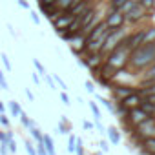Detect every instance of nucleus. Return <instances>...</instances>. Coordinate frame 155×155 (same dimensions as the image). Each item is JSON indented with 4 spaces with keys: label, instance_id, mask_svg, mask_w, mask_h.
<instances>
[{
    "label": "nucleus",
    "instance_id": "nucleus-52",
    "mask_svg": "<svg viewBox=\"0 0 155 155\" xmlns=\"http://www.w3.org/2000/svg\"><path fill=\"white\" fill-rule=\"evenodd\" d=\"M153 2H155V0H153Z\"/></svg>",
    "mask_w": 155,
    "mask_h": 155
},
{
    "label": "nucleus",
    "instance_id": "nucleus-34",
    "mask_svg": "<svg viewBox=\"0 0 155 155\" xmlns=\"http://www.w3.org/2000/svg\"><path fill=\"white\" fill-rule=\"evenodd\" d=\"M26 151H28V155H38L37 153V148L33 146L31 140H26Z\"/></svg>",
    "mask_w": 155,
    "mask_h": 155
},
{
    "label": "nucleus",
    "instance_id": "nucleus-3",
    "mask_svg": "<svg viewBox=\"0 0 155 155\" xmlns=\"http://www.w3.org/2000/svg\"><path fill=\"white\" fill-rule=\"evenodd\" d=\"M130 31H131V29H128L126 26H122V28H119V29H110V33H108V37H106V40H104V46H102V49H101V53L106 57L110 51H113L117 46H120V44L126 40V37H128Z\"/></svg>",
    "mask_w": 155,
    "mask_h": 155
},
{
    "label": "nucleus",
    "instance_id": "nucleus-9",
    "mask_svg": "<svg viewBox=\"0 0 155 155\" xmlns=\"http://www.w3.org/2000/svg\"><path fill=\"white\" fill-rule=\"evenodd\" d=\"M110 91H111L113 99H115L117 102H120V101L126 99L128 95L135 93L137 88H133L131 84H120V82H117V84H111V86H110Z\"/></svg>",
    "mask_w": 155,
    "mask_h": 155
},
{
    "label": "nucleus",
    "instance_id": "nucleus-21",
    "mask_svg": "<svg viewBox=\"0 0 155 155\" xmlns=\"http://www.w3.org/2000/svg\"><path fill=\"white\" fill-rule=\"evenodd\" d=\"M126 2H128V0H108V9H117V11H120Z\"/></svg>",
    "mask_w": 155,
    "mask_h": 155
},
{
    "label": "nucleus",
    "instance_id": "nucleus-42",
    "mask_svg": "<svg viewBox=\"0 0 155 155\" xmlns=\"http://www.w3.org/2000/svg\"><path fill=\"white\" fill-rule=\"evenodd\" d=\"M0 124H2V126H9V119H8L6 113H0Z\"/></svg>",
    "mask_w": 155,
    "mask_h": 155
},
{
    "label": "nucleus",
    "instance_id": "nucleus-38",
    "mask_svg": "<svg viewBox=\"0 0 155 155\" xmlns=\"http://www.w3.org/2000/svg\"><path fill=\"white\" fill-rule=\"evenodd\" d=\"M15 2L22 8V9H26V11H29L31 9V6H29V2H28V0H15Z\"/></svg>",
    "mask_w": 155,
    "mask_h": 155
},
{
    "label": "nucleus",
    "instance_id": "nucleus-43",
    "mask_svg": "<svg viewBox=\"0 0 155 155\" xmlns=\"http://www.w3.org/2000/svg\"><path fill=\"white\" fill-rule=\"evenodd\" d=\"M82 128H84L86 131H91V130H93V122H90V120H82Z\"/></svg>",
    "mask_w": 155,
    "mask_h": 155
},
{
    "label": "nucleus",
    "instance_id": "nucleus-41",
    "mask_svg": "<svg viewBox=\"0 0 155 155\" xmlns=\"http://www.w3.org/2000/svg\"><path fill=\"white\" fill-rule=\"evenodd\" d=\"M8 150H9L11 153H17V142H15L13 139H11V140L8 142Z\"/></svg>",
    "mask_w": 155,
    "mask_h": 155
},
{
    "label": "nucleus",
    "instance_id": "nucleus-37",
    "mask_svg": "<svg viewBox=\"0 0 155 155\" xmlns=\"http://www.w3.org/2000/svg\"><path fill=\"white\" fill-rule=\"evenodd\" d=\"M29 17H31V20L37 24V26H40V17H38V13L37 11H33V9H29Z\"/></svg>",
    "mask_w": 155,
    "mask_h": 155
},
{
    "label": "nucleus",
    "instance_id": "nucleus-36",
    "mask_svg": "<svg viewBox=\"0 0 155 155\" xmlns=\"http://www.w3.org/2000/svg\"><path fill=\"white\" fill-rule=\"evenodd\" d=\"M37 4H38V8H44V6H55V4H57V0H37Z\"/></svg>",
    "mask_w": 155,
    "mask_h": 155
},
{
    "label": "nucleus",
    "instance_id": "nucleus-11",
    "mask_svg": "<svg viewBox=\"0 0 155 155\" xmlns=\"http://www.w3.org/2000/svg\"><path fill=\"white\" fill-rule=\"evenodd\" d=\"M126 44L130 48V51L137 49L139 46L144 44V28H139V29H131L126 37Z\"/></svg>",
    "mask_w": 155,
    "mask_h": 155
},
{
    "label": "nucleus",
    "instance_id": "nucleus-5",
    "mask_svg": "<svg viewBox=\"0 0 155 155\" xmlns=\"http://www.w3.org/2000/svg\"><path fill=\"white\" fill-rule=\"evenodd\" d=\"M104 60H106V57L101 51H93V53H86V55H81L79 57V62L86 69H90L91 73H97L101 69V66L104 64Z\"/></svg>",
    "mask_w": 155,
    "mask_h": 155
},
{
    "label": "nucleus",
    "instance_id": "nucleus-33",
    "mask_svg": "<svg viewBox=\"0 0 155 155\" xmlns=\"http://www.w3.org/2000/svg\"><path fill=\"white\" fill-rule=\"evenodd\" d=\"M0 58H2V64H4V68H6L8 71L13 69V68H11V62H9V57H8L6 53H0Z\"/></svg>",
    "mask_w": 155,
    "mask_h": 155
},
{
    "label": "nucleus",
    "instance_id": "nucleus-51",
    "mask_svg": "<svg viewBox=\"0 0 155 155\" xmlns=\"http://www.w3.org/2000/svg\"><path fill=\"white\" fill-rule=\"evenodd\" d=\"M153 120H155V115H153Z\"/></svg>",
    "mask_w": 155,
    "mask_h": 155
},
{
    "label": "nucleus",
    "instance_id": "nucleus-1",
    "mask_svg": "<svg viewBox=\"0 0 155 155\" xmlns=\"http://www.w3.org/2000/svg\"><path fill=\"white\" fill-rule=\"evenodd\" d=\"M153 62H155V44H142V46H139L137 49L131 51L128 66H130L133 71L142 73V71H144L146 68H150Z\"/></svg>",
    "mask_w": 155,
    "mask_h": 155
},
{
    "label": "nucleus",
    "instance_id": "nucleus-48",
    "mask_svg": "<svg viewBox=\"0 0 155 155\" xmlns=\"http://www.w3.org/2000/svg\"><path fill=\"white\" fill-rule=\"evenodd\" d=\"M31 79H33L35 84H40V79H38V75H37V73H31Z\"/></svg>",
    "mask_w": 155,
    "mask_h": 155
},
{
    "label": "nucleus",
    "instance_id": "nucleus-14",
    "mask_svg": "<svg viewBox=\"0 0 155 155\" xmlns=\"http://www.w3.org/2000/svg\"><path fill=\"white\" fill-rule=\"evenodd\" d=\"M140 75V82H150V81H155V62L150 66V68H146L142 73H139Z\"/></svg>",
    "mask_w": 155,
    "mask_h": 155
},
{
    "label": "nucleus",
    "instance_id": "nucleus-27",
    "mask_svg": "<svg viewBox=\"0 0 155 155\" xmlns=\"http://www.w3.org/2000/svg\"><path fill=\"white\" fill-rule=\"evenodd\" d=\"M88 106H90V110L93 111V117H95V119H101V110H99L97 102H93V101H88Z\"/></svg>",
    "mask_w": 155,
    "mask_h": 155
},
{
    "label": "nucleus",
    "instance_id": "nucleus-44",
    "mask_svg": "<svg viewBox=\"0 0 155 155\" xmlns=\"http://www.w3.org/2000/svg\"><path fill=\"white\" fill-rule=\"evenodd\" d=\"M99 148H101L104 153H106V151H110V146H108V142H106V140H101V142H99Z\"/></svg>",
    "mask_w": 155,
    "mask_h": 155
},
{
    "label": "nucleus",
    "instance_id": "nucleus-25",
    "mask_svg": "<svg viewBox=\"0 0 155 155\" xmlns=\"http://www.w3.org/2000/svg\"><path fill=\"white\" fill-rule=\"evenodd\" d=\"M75 148H77V135H68V151L75 153Z\"/></svg>",
    "mask_w": 155,
    "mask_h": 155
},
{
    "label": "nucleus",
    "instance_id": "nucleus-24",
    "mask_svg": "<svg viewBox=\"0 0 155 155\" xmlns=\"http://www.w3.org/2000/svg\"><path fill=\"white\" fill-rule=\"evenodd\" d=\"M97 99L101 101V104H102V106H104V108H106L110 113H115V106L111 104V101H108V99H104V97H101V95H99Z\"/></svg>",
    "mask_w": 155,
    "mask_h": 155
},
{
    "label": "nucleus",
    "instance_id": "nucleus-16",
    "mask_svg": "<svg viewBox=\"0 0 155 155\" xmlns=\"http://www.w3.org/2000/svg\"><path fill=\"white\" fill-rule=\"evenodd\" d=\"M42 142H44V148H46L48 155H57V151H55V144H53V139H51L48 133H44V137H42Z\"/></svg>",
    "mask_w": 155,
    "mask_h": 155
},
{
    "label": "nucleus",
    "instance_id": "nucleus-13",
    "mask_svg": "<svg viewBox=\"0 0 155 155\" xmlns=\"http://www.w3.org/2000/svg\"><path fill=\"white\" fill-rule=\"evenodd\" d=\"M38 9H40V13H42V15H44L49 22H53V20H55V18L62 13L57 6H44V8H38Z\"/></svg>",
    "mask_w": 155,
    "mask_h": 155
},
{
    "label": "nucleus",
    "instance_id": "nucleus-17",
    "mask_svg": "<svg viewBox=\"0 0 155 155\" xmlns=\"http://www.w3.org/2000/svg\"><path fill=\"white\" fill-rule=\"evenodd\" d=\"M144 44H155V26L144 28Z\"/></svg>",
    "mask_w": 155,
    "mask_h": 155
},
{
    "label": "nucleus",
    "instance_id": "nucleus-19",
    "mask_svg": "<svg viewBox=\"0 0 155 155\" xmlns=\"http://www.w3.org/2000/svg\"><path fill=\"white\" fill-rule=\"evenodd\" d=\"M140 108L150 115V117H153L155 115V104L153 102H150V101H146V99H142V102H140Z\"/></svg>",
    "mask_w": 155,
    "mask_h": 155
},
{
    "label": "nucleus",
    "instance_id": "nucleus-26",
    "mask_svg": "<svg viewBox=\"0 0 155 155\" xmlns=\"http://www.w3.org/2000/svg\"><path fill=\"white\" fill-rule=\"evenodd\" d=\"M33 66H35V69H37V73H40L42 77H44V75L48 73V71H46V68H44V64H42V62H40L38 58H33Z\"/></svg>",
    "mask_w": 155,
    "mask_h": 155
},
{
    "label": "nucleus",
    "instance_id": "nucleus-49",
    "mask_svg": "<svg viewBox=\"0 0 155 155\" xmlns=\"http://www.w3.org/2000/svg\"><path fill=\"white\" fill-rule=\"evenodd\" d=\"M6 111V106H4V102H0V113H4Z\"/></svg>",
    "mask_w": 155,
    "mask_h": 155
},
{
    "label": "nucleus",
    "instance_id": "nucleus-35",
    "mask_svg": "<svg viewBox=\"0 0 155 155\" xmlns=\"http://www.w3.org/2000/svg\"><path fill=\"white\" fill-rule=\"evenodd\" d=\"M0 88H2V90H9V84L6 81V75H4L2 69H0Z\"/></svg>",
    "mask_w": 155,
    "mask_h": 155
},
{
    "label": "nucleus",
    "instance_id": "nucleus-18",
    "mask_svg": "<svg viewBox=\"0 0 155 155\" xmlns=\"http://www.w3.org/2000/svg\"><path fill=\"white\" fill-rule=\"evenodd\" d=\"M106 133H108V137H110V142H111V144H119V142H120V131H119L115 126H110Z\"/></svg>",
    "mask_w": 155,
    "mask_h": 155
},
{
    "label": "nucleus",
    "instance_id": "nucleus-39",
    "mask_svg": "<svg viewBox=\"0 0 155 155\" xmlns=\"http://www.w3.org/2000/svg\"><path fill=\"white\" fill-rule=\"evenodd\" d=\"M60 101H62V104H64V106H71L69 97H68V93H66V91H60Z\"/></svg>",
    "mask_w": 155,
    "mask_h": 155
},
{
    "label": "nucleus",
    "instance_id": "nucleus-23",
    "mask_svg": "<svg viewBox=\"0 0 155 155\" xmlns=\"http://www.w3.org/2000/svg\"><path fill=\"white\" fill-rule=\"evenodd\" d=\"M139 4H140L148 13H153V11H155V2H153V0H139Z\"/></svg>",
    "mask_w": 155,
    "mask_h": 155
},
{
    "label": "nucleus",
    "instance_id": "nucleus-30",
    "mask_svg": "<svg viewBox=\"0 0 155 155\" xmlns=\"http://www.w3.org/2000/svg\"><path fill=\"white\" fill-rule=\"evenodd\" d=\"M29 131H31V135H33V139H35L37 142H40V140H42V137H44V133H40V130H38L37 126H33V128H29Z\"/></svg>",
    "mask_w": 155,
    "mask_h": 155
},
{
    "label": "nucleus",
    "instance_id": "nucleus-4",
    "mask_svg": "<svg viewBox=\"0 0 155 155\" xmlns=\"http://www.w3.org/2000/svg\"><path fill=\"white\" fill-rule=\"evenodd\" d=\"M124 17H126V26H139V24L150 20V18L153 17V13H148L139 2H135V4L131 6V9H130L128 13H124Z\"/></svg>",
    "mask_w": 155,
    "mask_h": 155
},
{
    "label": "nucleus",
    "instance_id": "nucleus-2",
    "mask_svg": "<svg viewBox=\"0 0 155 155\" xmlns=\"http://www.w3.org/2000/svg\"><path fill=\"white\" fill-rule=\"evenodd\" d=\"M130 55H131V51H130V48H128V44H126V40L120 44V46H117L113 51H110L108 55H106V64L108 66H111L113 69H124L126 66H128V62H130Z\"/></svg>",
    "mask_w": 155,
    "mask_h": 155
},
{
    "label": "nucleus",
    "instance_id": "nucleus-50",
    "mask_svg": "<svg viewBox=\"0 0 155 155\" xmlns=\"http://www.w3.org/2000/svg\"><path fill=\"white\" fill-rule=\"evenodd\" d=\"M131 2H139V0H131Z\"/></svg>",
    "mask_w": 155,
    "mask_h": 155
},
{
    "label": "nucleus",
    "instance_id": "nucleus-40",
    "mask_svg": "<svg viewBox=\"0 0 155 155\" xmlns=\"http://www.w3.org/2000/svg\"><path fill=\"white\" fill-rule=\"evenodd\" d=\"M84 90H86V91H90V93H93V91H95L93 82H91V81H86V82H84Z\"/></svg>",
    "mask_w": 155,
    "mask_h": 155
},
{
    "label": "nucleus",
    "instance_id": "nucleus-20",
    "mask_svg": "<svg viewBox=\"0 0 155 155\" xmlns=\"http://www.w3.org/2000/svg\"><path fill=\"white\" fill-rule=\"evenodd\" d=\"M18 119H20V122H22L26 128H33V126H35V120H33V119H29V115H28L24 110L20 111V117H18Z\"/></svg>",
    "mask_w": 155,
    "mask_h": 155
},
{
    "label": "nucleus",
    "instance_id": "nucleus-46",
    "mask_svg": "<svg viewBox=\"0 0 155 155\" xmlns=\"http://www.w3.org/2000/svg\"><path fill=\"white\" fill-rule=\"evenodd\" d=\"M0 142H4V144H8V142H9V137H8V133L0 131Z\"/></svg>",
    "mask_w": 155,
    "mask_h": 155
},
{
    "label": "nucleus",
    "instance_id": "nucleus-6",
    "mask_svg": "<svg viewBox=\"0 0 155 155\" xmlns=\"http://www.w3.org/2000/svg\"><path fill=\"white\" fill-rule=\"evenodd\" d=\"M108 29H119L122 26H126V17L122 11H117V9H108L106 13V18H104Z\"/></svg>",
    "mask_w": 155,
    "mask_h": 155
},
{
    "label": "nucleus",
    "instance_id": "nucleus-15",
    "mask_svg": "<svg viewBox=\"0 0 155 155\" xmlns=\"http://www.w3.org/2000/svg\"><path fill=\"white\" fill-rule=\"evenodd\" d=\"M140 148L148 153V155H153L155 153V137H148L140 142Z\"/></svg>",
    "mask_w": 155,
    "mask_h": 155
},
{
    "label": "nucleus",
    "instance_id": "nucleus-32",
    "mask_svg": "<svg viewBox=\"0 0 155 155\" xmlns=\"http://www.w3.org/2000/svg\"><path fill=\"white\" fill-rule=\"evenodd\" d=\"M44 81L48 82V86H49V90H53V91L57 90V84H55V81H53V77H51L49 73H46V75H44Z\"/></svg>",
    "mask_w": 155,
    "mask_h": 155
},
{
    "label": "nucleus",
    "instance_id": "nucleus-45",
    "mask_svg": "<svg viewBox=\"0 0 155 155\" xmlns=\"http://www.w3.org/2000/svg\"><path fill=\"white\" fill-rule=\"evenodd\" d=\"M8 144H4V142H0V155H8Z\"/></svg>",
    "mask_w": 155,
    "mask_h": 155
},
{
    "label": "nucleus",
    "instance_id": "nucleus-12",
    "mask_svg": "<svg viewBox=\"0 0 155 155\" xmlns=\"http://www.w3.org/2000/svg\"><path fill=\"white\" fill-rule=\"evenodd\" d=\"M140 102H142V97H140V93H139V91H135V93L128 95L126 99H122L119 104L130 111V110H133V108H139V106H140Z\"/></svg>",
    "mask_w": 155,
    "mask_h": 155
},
{
    "label": "nucleus",
    "instance_id": "nucleus-28",
    "mask_svg": "<svg viewBox=\"0 0 155 155\" xmlns=\"http://www.w3.org/2000/svg\"><path fill=\"white\" fill-rule=\"evenodd\" d=\"M51 77H53V81H55V84H57V86H58V88H60L62 91H66V90H68L66 82H64V81L60 79V77H58V73H55V75H51Z\"/></svg>",
    "mask_w": 155,
    "mask_h": 155
},
{
    "label": "nucleus",
    "instance_id": "nucleus-29",
    "mask_svg": "<svg viewBox=\"0 0 155 155\" xmlns=\"http://www.w3.org/2000/svg\"><path fill=\"white\" fill-rule=\"evenodd\" d=\"M71 2H73V0H57V4H55V6H57L60 11H66V9L71 6Z\"/></svg>",
    "mask_w": 155,
    "mask_h": 155
},
{
    "label": "nucleus",
    "instance_id": "nucleus-8",
    "mask_svg": "<svg viewBox=\"0 0 155 155\" xmlns=\"http://www.w3.org/2000/svg\"><path fill=\"white\" fill-rule=\"evenodd\" d=\"M73 18H75V15H71V13H68V11H62L53 22H51V26H53V29H55V33L60 37L68 28H69V24L73 22Z\"/></svg>",
    "mask_w": 155,
    "mask_h": 155
},
{
    "label": "nucleus",
    "instance_id": "nucleus-7",
    "mask_svg": "<svg viewBox=\"0 0 155 155\" xmlns=\"http://www.w3.org/2000/svg\"><path fill=\"white\" fill-rule=\"evenodd\" d=\"M135 135L140 140H144L148 137H155V120H153V117H150V119L142 120L140 124H137L135 126Z\"/></svg>",
    "mask_w": 155,
    "mask_h": 155
},
{
    "label": "nucleus",
    "instance_id": "nucleus-22",
    "mask_svg": "<svg viewBox=\"0 0 155 155\" xmlns=\"http://www.w3.org/2000/svg\"><path fill=\"white\" fill-rule=\"evenodd\" d=\"M9 110H11V115H13V117H20L22 108H20L18 101H9Z\"/></svg>",
    "mask_w": 155,
    "mask_h": 155
},
{
    "label": "nucleus",
    "instance_id": "nucleus-47",
    "mask_svg": "<svg viewBox=\"0 0 155 155\" xmlns=\"http://www.w3.org/2000/svg\"><path fill=\"white\" fill-rule=\"evenodd\" d=\"M26 97H28V99H29L31 102L35 101V95H33V91H31V90H26Z\"/></svg>",
    "mask_w": 155,
    "mask_h": 155
},
{
    "label": "nucleus",
    "instance_id": "nucleus-31",
    "mask_svg": "<svg viewBox=\"0 0 155 155\" xmlns=\"http://www.w3.org/2000/svg\"><path fill=\"white\" fill-rule=\"evenodd\" d=\"M75 153L77 155H84V142L81 137H77V148H75Z\"/></svg>",
    "mask_w": 155,
    "mask_h": 155
},
{
    "label": "nucleus",
    "instance_id": "nucleus-10",
    "mask_svg": "<svg viewBox=\"0 0 155 155\" xmlns=\"http://www.w3.org/2000/svg\"><path fill=\"white\" fill-rule=\"evenodd\" d=\"M69 49L77 55V57H81L82 53H84V49H86V46H88V38H86V35L84 33H77L69 42Z\"/></svg>",
    "mask_w": 155,
    "mask_h": 155
}]
</instances>
